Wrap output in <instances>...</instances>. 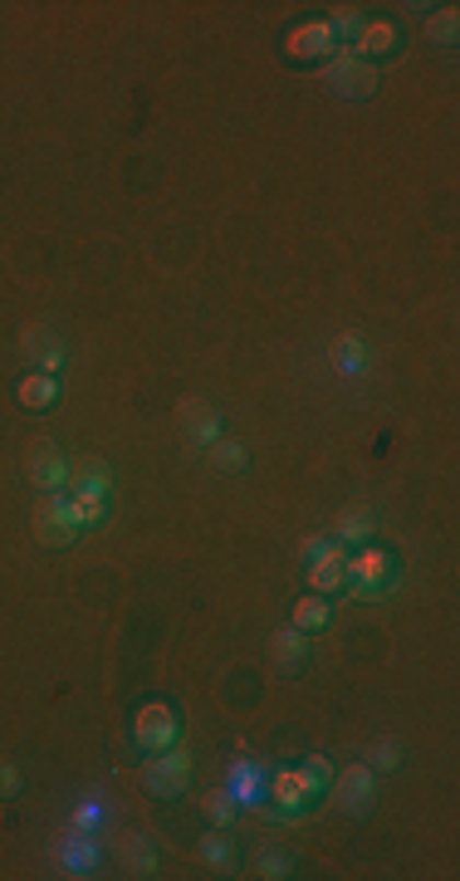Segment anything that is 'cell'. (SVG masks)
Masks as SVG:
<instances>
[{
	"instance_id": "9c48e42d",
	"label": "cell",
	"mask_w": 460,
	"mask_h": 881,
	"mask_svg": "<svg viewBox=\"0 0 460 881\" xmlns=\"http://www.w3.org/2000/svg\"><path fill=\"white\" fill-rule=\"evenodd\" d=\"M172 426L186 446H211V440L221 436V412H216L211 402H202V397H182L172 412Z\"/></svg>"
},
{
	"instance_id": "484cf974",
	"label": "cell",
	"mask_w": 460,
	"mask_h": 881,
	"mask_svg": "<svg viewBox=\"0 0 460 881\" xmlns=\"http://www.w3.org/2000/svg\"><path fill=\"white\" fill-rule=\"evenodd\" d=\"M202 813H206V823L211 827H230L235 823V813H240V803H235V793L230 789H211L202 799Z\"/></svg>"
},
{
	"instance_id": "44dd1931",
	"label": "cell",
	"mask_w": 460,
	"mask_h": 881,
	"mask_svg": "<svg viewBox=\"0 0 460 881\" xmlns=\"http://www.w3.org/2000/svg\"><path fill=\"white\" fill-rule=\"evenodd\" d=\"M329 363H333V373H343V377H363L368 373V343H363L358 333H338V339L329 343Z\"/></svg>"
},
{
	"instance_id": "2e32d148",
	"label": "cell",
	"mask_w": 460,
	"mask_h": 881,
	"mask_svg": "<svg viewBox=\"0 0 460 881\" xmlns=\"http://www.w3.org/2000/svg\"><path fill=\"white\" fill-rule=\"evenodd\" d=\"M396 45H402V35H396L392 20H368V25L358 30V39L348 45V55H358L363 65H372V59L396 55Z\"/></svg>"
},
{
	"instance_id": "52a82bcc",
	"label": "cell",
	"mask_w": 460,
	"mask_h": 881,
	"mask_svg": "<svg viewBox=\"0 0 460 881\" xmlns=\"http://www.w3.org/2000/svg\"><path fill=\"white\" fill-rule=\"evenodd\" d=\"M319 79L333 99H372V93H378V69L363 65V59L348 55V49H338V55L323 65Z\"/></svg>"
},
{
	"instance_id": "8fae6325",
	"label": "cell",
	"mask_w": 460,
	"mask_h": 881,
	"mask_svg": "<svg viewBox=\"0 0 460 881\" xmlns=\"http://www.w3.org/2000/svg\"><path fill=\"white\" fill-rule=\"evenodd\" d=\"M226 789L235 793V803H240V808H255V813H265V793H269V764H260V759H230Z\"/></svg>"
},
{
	"instance_id": "4316f807",
	"label": "cell",
	"mask_w": 460,
	"mask_h": 881,
	"mask_svg": "<svg viewBox=\"0 0 460 881\" xmlns=\"http://www.w3.org/2000/svg\"><path fill=\"white\" fill-rule=\"evenodd\" d=\"M255 877L260 881H289V877H295V862H289V853L260 847V853H255Z\"/></svg>"
},
{
	"instance_id": "d6986e66",
	"label": "cell",
	"mask_w": 460,
	"mask_h": 881,
	"mask_svg": "<svg viewBox=\"0 0 460 881\" xmlns=\"http://www.w3.org/2000/svg\"><path fill=\"white\" fill-rule=\"evenodd\" d=\"M113 466L103 456H79L74 466H69V490H89V495H108L113 490Z\"/></svg>"
},
{
	"instance_id": "3957f363",
	"label": "cell",
	"mask_w": 460,
	"mask_h": 881,
	"mask_svg": "<svg viewBox=\"0 0 460 881\" xmlns=\"http://www.w3.org/2000/svg\"><path fill=\"white\" fill-rule=\"evenodd\" d=\"M20 470H25V480L35 490H45V495L69 490V460L49 436H30L25 440V450H20Z\"/></svg>"
},
{
	"instance_id": "ffe728a7",
	"label": "cell",
	"mask_w": 460,
	"mask_h": 881,
	"mask_svg": "<svg viewBox=\"0 0 460 881\" xmlns=\"http://www.w3.org/2000/svg\"><path fill=\"white\" fill-rule=\"evenodd\" d=\"M196 857H202V867L211 877H230V872H235V843L226 837V827H211V833L196 843Z\"/></svg>"
},
{
	"instance_id": "277c9868",
	"label": "cell",
	"mask_w": 460,
	"mask_h": 881,
	"mask_svg": "<svg viewBox=\"0 0 460 881\" xmlns=\"http://www.w3.org/2000/svg\"><path fill=\"white\" fill-rule=\"evenodd\" d=\"M186 783H192V759H186L182 750H157L148 754V764H142V789H148V799L157 803H172L186 793Z\"/></svg>"
},
{
	"instance_id": "ba28073f",
	"label": "cell",
	"mask_w": 460,
	"mask_h": 881,
	"mask_svg": "<svg viewBox=\"0 0 460 881\" xmlns=\"http://www.w3.org/2000/svg\"><path fill=\"white\" fill-rule=\"evenodd\" d=\"M329 799L338 803L348 817H368V813H372V803H378V779H372L368 764H348L343 774H333Z\"/></svg>"
},
{
	"instance_id": "e0dca14e",
	"label": "cell",
	"mask_w": 460,
	"mask_h": 881,
	"mask_svg": "<svg viewBox=\"0 0 460 881\" xmlns=\"http://www.w3.org/2000/svg\"><path fill=\"white\" fill-rule=\"evenodd\" d=\"M269 661H275L279 671H304L309 666V652H313V637H304L299 627H285V632L269 637Z\"/></svg>"
},
{
	"instance_id": "5bb4252c",
	"label": "cell",
	"mask_w": 460,
	"mask_h": 881,
	"mask_svg": "<svg viewBox=\"0 0 460 881\" xmlns=\"http://www.w3.org/2000/svg\"><path fill=\"white\" fill-rule=\"evenodd\" d=\"M378 534V519H372V510L368 505H343L338 514H333V529H329V539L333 544H343V549H363V544Z\"/></svg>"
},
{
	"instance_id": "f1b7e54d",
	"label": "cell",
	"mask_w": 460,
	"mask_h": 881,
	"mask_svg": "<svg viewBox=\"0 0 460 881\" xmlns=\"http://www.w3.org/2000/svg\"><path fill=\"white\" fill-rule=\"evenodd\" d=\"M368 769L372 774H387V769H402V744H396V740H372L368 744Z\"/></svg>"
},
{
	"instance_id": "603a6c76",
	"label": "cell",
	"mask_w": 460,
	"mask_h": 881,
	"mask_svg": "<svg viewBox=\"0 0 460 881\" xmlns=\"http://www.w3.org/2000/svg\"><path fill=\"white\" fill-rule=\"evenodd\" d=\"M329 622H333V603H329V597H323V593L299 597V603H295V627H299V632H304V637H319Z\"/></svg>"
},
{
	"instance_id": "d4e9b609",
	"label": "cell",
	"mask_w": 460,
	"mask_h": 881,
	"mask_svg": "<svg viewBox=\"0 0 460 881\" xmlns=\"http://www.w3.org/2000/svg\"><path fill=\"white\" fill-rule=\"evenodd\" d=\"M69 514L79 529H99L108 514V495H89V490H69Z\"/></svg>"
},
{
	"instance_id": "7402d4cb",
	"label": "cell",
	"mask_w": 460,
	"mask_h": 881,
	"mask_svg": "<svg viewBox=\"0 0 460 881\" xmlns=\"http://www.w3.org/2000/svg\"><path fill=\"white\" fill-rule=\"evenodd\" d=\"M118 857H123V867H128V877H157V847L142 833H123Z\"/></svg>"
},
{
	"instance_id": "7c38bea8",
	"label": "cell",
	"mask_w": 460,
	"mask_h": 881,
	"mask_svg": "<svg viewBox=\"0 0 460 881\" xmlns=\"http://www.w3.org/2000/svg\"><path fill=\"white\" fill-rule=\"evenodd\" d=\"M55 857L65 867V877H93L103 862V843L93 833H83V827H74V833H65L55 843Z\"/></svg>"
},
{
	"instance_id": "cb8c5ba5",
	"label": "cell",
	"mask_w": 460,
	"mask_h": 881,
	"mask_svg": "<svg viewBox=\"0 0 460 881\" xmlns=\"http://www.w3.org/2000/svg\"><path fill=\"white\" fill-rule=\"evenodd\" d=\"M206 456H211V466L221 470V476H240V470H250V450L240 446V440L216 436L211 446H206Z\"/></svg>"
},
{
	"instance_id": "30bf717a",
	"label": "cell",
	"mask_w": 460,
	"mask_h": 881,
	"mask_svg": "<svg viewBox=\"0 0 460 881\" xmlns=\"http://www.w3.org/2000/svg\"><path fill=\"white\" fill-rule=\"evenodd\" d=\"M20 363H30V373H49L55 377L65 367V339H59L49 323H30L20 333Z\"/></svg>"
},
{
	"instance_id": "1f68e13d",
	"label": "cell",
	"mask_w": 460,
	"mask_h": 881,
	"mask_svg": "<svg viewBox=\"0 0 460 881\" xmlns=\"http://www.w3.org/2000/svg\"><path fill=\"white\" fill-rule=\"evenodd\" d=\"M99 817H103L99 803H79L74 808V827H83V833H93V827H99Z\"/></svg>"
},
{
	"instance_id": "4fadbf2b",
	"label": "cell",
	"mask_w": 460,
	"mask_h": 881,
	"mask_svg": "<svg viewBox=\"0 0 460 881\" xmlns=\"http://www.w3.org/2000/svg\"><path fill=\"white\" fill-rule=\"evenodd\" d=\"M348 553L353 549H343V544H323V553H319V559H309L304 563V573H309V587H313V593H323V597H329V593H343V587H348Z\"/></svg>"
},
{
	"instance_id": "7a4b0ae2",
	"label": "cell",
	"mask_w": 460,
	"mask_h": 881,
	"mask_svg": "<svg viewBox=\"0 0 460 881\" xmlns=\"http://www.w3.org/2000/svg\"><path fill=\"white\" fill-rule=\"evenodd\" d=\"M392 587H396V553L372 549V544H363V549L348 553V593H353V603H382Z\"/></svg>"
},
{
	"instance_id": "83f0119b",
	"label": "cell",
	"mask_w": 460,
	"mask_h": 881,
	"mask_svg": "<svg viewBox=\"0 0 460 881\" xmlns=\"http://www.w3.org/2000/svg\"><path fill=\"white\" fill-rule=\"evenodd\" d=\"M363 25H368V15H363V10H338V15L329 20V35H333V45H338V49H348L353 39H358V30H363Z\"/></svg>"
},
{
	"instance_id": "d6a6232c",
	"label": "cell",
	"mask_w": 460,
	"mask_h": 881,
	"mask_svg": "<svg viewBox=\"0 0 460 881\" xmlns=\"http://www.w3.org/2000/svg\"><path fill=\"white\" fill-rule=\"evenodd\" d=\"M323 544H329V534H309V539L304 544H299V559H319V553H323Z\"/></svg>"
},
{
	"instance_id": "8992f818",
	"label": "cell",
	"mask_w": 460,
	"mask_h": 881,
	"mask_svg": "<svg viewBox=\"0 0 460 881\" xmlns=\"http://www.w3.org/2000/svg\"><path fill=\"white\" fill-rule=\"evenodd\" d=\"M128 740H133V750H142V754L172 750V744L182 740V720H176L172 706H162V700H148V706H138V716H133Z\"/></svg>"
},
{
	"instance_id": "5b68a950",
	"label": "cell",
	"mask_w": 460,
	"mask_h": 881,
	"mask_svg": "<svg viewBox=\"0 0 460 881\" xmlns=\"http://www.w3.org/2000/svg\"><path fill=\"white\" fill-rule=\"evenodd\" d=\"M30 534H35V544H45V549H69V544L79 539V524L74 514H69V490H55V495H45L30 514Z\"/></svg>"
},
{
	"instance_id": "f546056e",
	"label": "cell",
	"mask_w": 460,
	"mask_h": 881,
	"mask_svg": "<svg viewBox=\"0 0 460 881\" xmlns=\"http://www.w3.org/2000/svg\"><path fill=\"white\" fill-rule=\"evenodd\" d=\"M456 30H460V15H456V5H446L441 15L426 25V35H432V45H441V49H451L456 45Z\"/></svg>"
},
{
	"instance_id": "4dcf8cb0",
	"label": "cell",
	"mask_w": 460,
	"mask_h": 881,
	"mask_svg": "<svg viewBox=\"0 0 460 881\" xmlns=\"http://www.w3.org/2000/svg\"><path fill=\"white\" fill-rule=\"evenodd\" d=\"M20 789H25V779H20V769L10 759H0V799H20Z\"/></svg>"
},
{
	"instance_id": "6da1fadb",
	"label": "cell",
	"mask_w": 460,
	"mask_h": 881,
	"mask_svg": "<svg viewBox=\"0 0 460 881\" xmlns=\"http://www.w3.org/2000/svg\"><path fill=\"white\" fill-rule=\"evenodd\" d=\"M333 783V764L323 754H309L299 764H285V769L269 774V793H265V813L275 817H304L323 803Z\"/></svg>"
},
{
	"instance_id": "9a60e30c",
	"label": "cell",
	"mask_w": 460,
	"mask_h": 881,
	"mask_svg": "<svg viewBox=\"0 0 460 881\" xmlns=\"http://www.w3.org/2000/svg\"><path fill=\"white\" fill-rule=\"evenodd\" d=\"M333 55H338V45H333V35H329V20H309V25H299L295 35H289V59H295V65L333 59Z\"/></svg>"
},
{
	"instance_id": "ac0fdd59",
	"label": "cell",
	"mask_w": 460,
	"mask_h": 881,
	"mask_svg": "<svg viewBox=\"0 0 460 881\" xmlns=\"http://www.w3.org/2000/svg\"><path fill=\"white\" fill-rule=\"evenodd\" d=\"M15 402L25 407V412H55L59 407V382L49 373H25L15 382Z\"/></svg>"
}]
</instances>
